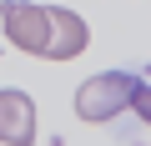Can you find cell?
I'll list each match as a JSON object with an SVG mask.
<instances>
[{"label": "cell", "instance_id": "obj_1", "mask_svg": "<svg viewBox=\"0 0 151 146\" xmlns=\"http://www.w3.org/2000/svg\"><path fill=\"white\" fill-rule=\"evenodd\" d=\"M136 86H141L136 70H101V76L81 81V91H76V116H81V121H96V126L101 121H116L121 111H131Z\"/></svg>", "mask_w": 151, "mask_h": 146}, {"label": "cell", "instance_id": "obj_2", "mask_svg": "<svg viewBox=\"0 0 151 146\" xmlns=\"http://www.w3.org/2000/svg\"><path fill=\"white\" fill-rule=\"evenodd\" d=\"M0 25H5V40L25 55H45L50 45V5H35V0H0Z\"/></svg>", "mask_w": 151, "mask_h": 146}, {"label": "cell", "instance_id": "obj_3", "mask_svg": "<svg viewBox=\"0 0 151 146\" xmlns=\"http://www.w3.org/2000/svg\"><path fill=\"white\" fill-rule=\"evenodd\" d=\"M0 146H35V101L15 86H0Z\"/></svg>", "mask_w": 151, "mask_h": 146}, {"label": "cell", "instance_id": "obj_4", "mask_svg": "<svg viewBox=\"0 0 151 146\" xmlns=\"http://www.w3.org/2000/svg\"><path fill=\"white\" fill-rule=\"evenodd\" d=\"M81 50H91V25L65 10V5H50V45H45V60H76Z\"/></svg>", "mask_w": 151, "mask_h": 146}, {"label": "cell", "instance_id": "obj_5", "mask_svg": "<svg viewBox=\"0 0 151 146\" xmlns=\"http://www.w3.org/2000/svg\"><path fill=\"white\" fill-rule=\"evenodd\" d=\"M131 111H136V116H141V121L151 126V86H146V81L136 86V101H131Z\"/></svg>", "mask_w": 151, "mask_h": 146}]
</instances>
